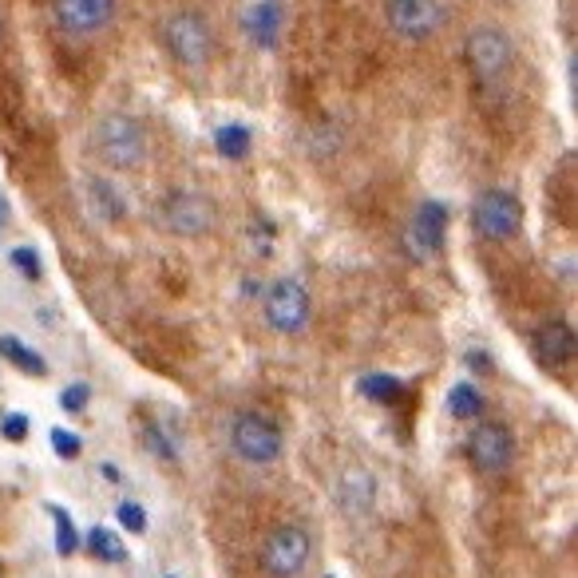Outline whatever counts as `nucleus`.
<instances>
[{
  "label": "nucleus",
  "mask_w": 578,
  "mask_h": 578,
  "mask_svg": "<svg viewBox=\"0 0 578 578\" xmlns=\"http://www.w3.org/2000/svg\"><path fill=\"white\" fill-rule=\"evenodd\" d=\"M96 154L104 163L119 167V171H131V167L143 163L147 154V131L139 119L124 116V111H111L96 124Z\"/></svg>",
  "instance_id": "f257e3e1"
},
{
  "label": "nucleus",
  "mask_w": 578,
  "mask_h": 578,
  "mask_svg": "<svg viewBox=\"0 0 578 578\" xmlns=\"http://www.w3.org/2000/svg\"><path fill=\"white\" fill-rule=\"evenodd\" d=\"M163 40L167 52L179 64H186V68H203L214 52V32L206 29V20L199 12H174V17H167Z\"/></svg>",
  "instance_id": "f03ea898"
},
{
  "label": "nucleus",
  "mask_w": 578,
  "mask_h": 578,
  "mask_svg": "<svg viewBox=\"0 0 578 578\" xmlns=\"http://www.w3.org/2000/svg\"><path fill=\"white\" fill-rule=\"evenodd\" d=\"M463 56H468V68L475 72V79L483 87H495L511 68V40L500 29H492V24H480V29L468 32Z\"/></svg>",
  "instance_id": "7ed1b4c3"
},
{
  "label": "nucleus",
  "mask_w": 578,
  "mask_h": 578,
  "mask_svg": "<svg viewBox=\"0 0 578 578\" xmlns=\"http://www.w3.org/2000/svg\"><path fill=\"white\" fill-rule=\"evenodd\" d=\"M472 222H475V231H480V238L488 242H507L520 234L523 226V206L520 199L511 191H488L475 199L472 206Z\"/></svg>",
  "instance_id": "20e7f679"
},
{
  "label": "nucleus",
  "mask_w": 578,
  "mask_h": 578,
  "mask_svg": "<svg viewBox=\"0 0 578 578\" xmlns=\"http://www.w3.org/2000/svg\"><path fill=\"white\" fill-rule=\"evenodd\" d=\"M231 448L246 463H274L281 456V432L258 413H242L231 425Z\"/></svg>",
  "instance_id": "39448f33"
},
{
  "label": "nucleus",
  "mask_w": 578,
  "mask_h": 578,
  "mask_svg": "<svg viewBox=\"0 0 578 578\" xmlns=\"http://www.w3.org/2000/svg\"><path fill=\"white\" fill-rule=\"evenodd\" d=\"M266 321L286 338L301 333L309 325V289L298 278H278L266 289Z\"/></svg>",
  "instance_id": "423d86ee"
},
{
  "label": "nucleus",
  "mask_w": 578,
  "mask_h": 578,
  "mask_svg": "<svg viewBox=\"0 0 578 578\" xmlns=\"http://www.w3.org/2000/svg\"><path fill=\"white\" fill-rule=\"evenodd\" d=\"M159 218H163V226L171 234H183V238H199V234H206L214 226V203L206 199V194H194V191H174L167 194L163 211H159Z\"/></svg>",
  "instance_id": "0eeeda50"
},
{
  "label": "nucleus",
  "mask_w": 578,
  "mask_h": 578,
  "mask_svg": "<svg viewBox=\"0 0 578 578\" xmlns=\"http://www.w3.org/2000/svg\"><path fill=\"white\" fill-rule=\"evenodd\" d=\"M468 460H472L475 472L503 475L511 468V460H515V440H511V432L503 425L488 420V425H480L468 436Z\"/></svg>",
  "instance_id": "6e6552de"
},
{
  "label": "nucleus",
  "mask_w": 578,
  "mask_h": 578,
  "mask_svg": "<svg viewBox=\"0 0 578 578\" xmlns=\"http://www.w3.org/2000/svg\"><path fill=\"white\" fill-rule=\"evenodd\" d=\"M309 563V535L301 527H278L261 547V570L274 578H293Z\"/></svg>",
  "instance_id": "1a4fd4ad"
},
{
  "label": "nucleus",
  "mask_w": 578,
  "mask_h": 578,
  "mask_svg": "<svg viewBox=\"0 0 578 578\" xmlns=\"http://www.w3.org/2000/svg\"><path fill=\"white\" fill-rule=\"evenodd\" d=\"M385 12L393 32L405 40H428L443 24L440 0H388Z\"/></svg>",
  "instance_id": "9d476101"
},
{
  "label": "nucleus",
  "mask_w": 578,
  "mask_h": 578,
  "mask_svg": "<svg viewBox=\"0 0 578 578\" xmlns=\"http://www.w3.org/2000/svg\"><path fill=\"white\" fill-rule=\"evenodd\" d=\"M52 17L72 36H92L116 17V0H52Z\"/></svg>",
  "instance_id": "9b49d317"
},
{
  "label": "nucleus",
  "mask_w": 578,
  "mask_h": 578,
  "mask_svg": "<svg viewBox=\"0 0 578 578\" xmlns=\"http://www.w3.org/2000/svg\"><path fill=\"white\" fill-rule=\"evenodd\" d=\"M443 234H448V206L440 199H425L413 214L408 242L416 246V254H436L443 246Z\"/></svg>",
  "instance_id": "f8f14e48"
},
{
  "label": "nucleus",
  "mask_w": 578,
  "mask_h": 578,
  "mask_svg": "<svg viewBox=\"0 0 578 578\" xmlns=\"http://www.w3.org/2000/svg\"><path fill=\"white\" fill-rule=\"evenodd\" d=\"M286 29V4L281 0H254L250 9L242 12V32L258 44V49H274Z\"/></svg>",
  "instance_id": "ddd939ff"
},
{
  "label": "nucleus",
  "mask_w": 578,
  "mask_h": 578,
  "mask_svg": "<svg viewBox=\"0 0 578 578\" xmlns=\"http://www.w3.org/2000/svg\"><path fill=\"white\" fill-rule=\"evenodd\" d=\"M535 357L547 368H559L575 361V329L567 321H543L535 329Z\"/></svg>",
  "instance_id": "4468645a"
},
{
  "label": "nucleus",
  "mask_w": 578,
  "mask_h": 578,
  "mask_svg": "<svg viewBox=\"0 0 578 578\" xmlns=\"http://www.w3.org/2000/svg\"><path fill=\"white\" fill-rule=\"evenodd\" d=\"M0 357L9 361L12 368H20L24 376H44V373H49L44 357H40L32 345H24L20 338H0Z\"/></svg>",
  "instance_id": "2eb2a0df"
},
{
  "label": "nucleus",
  "mask_w": 578,
  "mask_h": 578,
  "mask_svg": "<svg viewBox=\"0 0 578 578\" xmlns=\"http://www.w3.org/2000/svg\"><path fill=\"white\" fill-rule=\"evenodd\" d=\"M87 191H92V203H96L99 218L119 222V218H124V214H127L124 194H119L116 186L107 183V179H87Z\"/></svg>",
  "instance_id": "dca6fc26"
},
{
  "label": "nucleus",
  "mask_w": 578,
  "mask_h": 578,
  "mask_svg": "<svg viewBox=\"0 0 578 578\" xmlns=\"http://www.w3.org/2000/svg\"><path fill=\"white\" fill-rule=\"evenodd\" d=\"M448 413H452L456 420H475V416L483 413L480 388H475L472 381H460V385H452V393H448Z\"/></svg>",
  "instance_id": "f3484780"
},
{
  "label": "nucleus",
  "mask_w": 578,
  "mask_h": 578,
  "mask_svg": "<svg viewBox=\"0 0 578 578\" xmlns=\"http://www.w3.org/2000/svg\"><path fill=\"white\" fill-rule=\"evenodd\" d=\"M214 151L222 154V159H246L250 154V131L242 124H226L214 131Z\"/></svg>",
  "instance_id": "a211bd4d"
},
{
  "label": "nucleus",
  "mask_w": 578,
  "mask_h": 578,
  "mask_svg": "<svg viewBox=\"0 0 578 578\" xmlns=\"http://www.w3.org/2000/svg\"><path fill=\"white\" fill-rule=\"evenodd\" d=\"M361 396H368V400H381V405H393V400H400V396H405V385H400L396 376H388V373H368V376H361Z\"/></svg>",
  "instance_id": "6ab92c4d"
},
{
  "label": "nucleus",
  "mask_w": 578,
  "mask_h": 578,
  "mask_svg": "<svg viewBox=\"0 0 578 578\" xmlns=\"http://www.w3.org/2000/svg\"><path fill=\"white\" fill-rule=\"evenodd\" d=\"M87 550H92L96 559H104V563H124L127 559L124 539H119V535H111L107 527H92V531H87Z\"/></svg>",
  "instance_id": "aec40b11"
},
{
  "label": "nucleus",
  "mask_w": 578,
  "mask_h": 578,
  "mask_svg": "<svg viewBox=\"0 0 578 578\" xmlns=\"http://www.w3.org/2000/svg\"><path fill=\"white\" fill-rule=\"evenodd\" d=\"M49 515H52V531H56V550L64 555V559H68V555H76V550H79L76 527H72L68 511L60 507V503H49Z\"/></svg>",
  "instance_id": "412c9836"
},
{
  "label": "nucleus",
  "mask_w": 578,
  "mask_h": 578,
  "mask_svg": "<svg viewBox=\"0 0 578 578\" xmlns=\"http://www.w3.org/2000/svg\"><path fill=\"white\" fill-rule=\"evenodd\" d=\"M345 507L349 511H365L368 503H373V475H365V472H353L345 480Z\"/></svg>",
  "instance_id": "4be33fe9"
},
{
  "label": "nucleus",
  "mask_w": 578,
  "mask_h": 578,
  "mask_svg": "<svg viewBox=\"0 0 578 578\" xmlns=\"http://www.w3.org/2000/svg\"><path fill=\"white\" fill-rule=\"evenodd\" d=\"M143 440H147V448H151V452L159 456V460H167V463L179 460V448H174L171 436H167L163 428H159V420H147V425H143Z\"/></svg>",
  "instance_id": "5701e85b"
},
{
  "label": "nucleus",
  "mask_w": 578,
  "mask_h": 578,
  "mask_svg": "<svg viewBox=\"0 0 578 578\" xmlns=\"http://www.w3.org/2000/svg\"><path fill=\"white\" fill-rule=\"evenodd\" d=\"M49 443H52V452H56L60 460H76L79 448H84V440H79L76 432H68V428H52Z\"/></svg>",
  "instance_id": "b1692460"
},
{
  "label": "nucleus",
  "mask_w": 578,
  "mask_h": 578,
  "mask_svg": "<svg viewBox=\"0 0 578 578\" xmlns=\"http://www.w3.org/2000/svg\"><path fill=\"white\" fill-rule=\"evenodd\" d=\"M12 270L24 274L29 281H40L44 266H40V254L32 250V246H17V250H12Z\"/></svg>",
  "instance_id": "393cba45"
},
{
  "label": "nucleus",
  "mask_w": 578,
  "mask_h": 578,
  "mask_svg": "<svg viewBox=\"0 0 578 578\" xmlns=\"http://www.w3.org/2000/svg\"><path fill=\"white\" fill-rule=\"evenodd\" d=\"M116 520H119V527L131 531V535H143V531H147V511L139 507V503H131V500L119 503V507H116Z\"/></svg>",
  "instance_id": "a878e982"
},
{
  "label": "nucleus",
  "mask_w": 578,
  "mask_h": 578,
  "mask_svg": "<svg viewBox=\"0 0 578 578\" xmlns=\"http://www.w3.org/2000/svg\"><path fill=\"white\" fill-rule=\"evenodd\" d=\"M29 432H32V425H29V416L24 413H9L4 420H0V436L12 440V443H24L29 440Z\"/></svg>",
  "instance_id": "bb28decb"
},
{
  "label": "nucleus",
  "mask_w": 578,
  "mask_h": 578,
  "mask_svg": "<svg viewBox=\"0 0 578 578\" xmlns=\"http://www.w3.org/2000/svg\"><path fill=\"white\" fill-rule=\"evenodd\" d=\"M87 400H92V388H87L84 381H76V385H68L64 393H60V405H64V413H84Z\"/></svg>",
  "instance_id": "cd10ccee"
},
{
  "label": "nucleus",
  "mask_w": 578,
  "mask_h": 578,
  "mask_svg": "<svg viewBox=\"0 0 578 578\" xmlns=\"http://www.w3.org/2000/svg\"><path fill=\"white\" fill-rule=\"evenodd\" d=\"M463 361H468V365H472L475 373H488V368H492V361H488V353H480V349H472V353H468V357H463Z\"/></svg>",
  "instance_id": "c85d7f7f"
},
{
  "label": "nucleus",
  "mask_w": 578,
  "mask_h": 578,
  "mask_svg": "<svg viewBox=\"0 0 578 578\" xmlns=\"http://www.w3.org/2000/svg\"><path fill=\"white\" fill-rule=\"evenodd\" d=\"M99 472H104V475H107V480H111V483H119V468H116V463H104V468H99Z\"/></svg>",
  "instance_id": "c756f323"
},
{
  "label": "nucleus",
  "mask_w": 578,
  "mask_h": 578,
  "mask_svg": "<svg viewBox=\"0 0 578 578\" xmlns=\"http://www.w3.org/2000/svg\"><path fill=\"white\" fill-rule=\"evenodd\" d=\"M0 222H4V203H0Z\"/></svg>",
  "instance_id": "7c9ffc66"
},
{
  "label": "nucleus",
  "mask_w": 578,
  "mask_h": 578,
  "mask_svg": "<svg viewBox=\"0 0 578 578\" xmlns=\"http://www.w3.org/2000/svg\"><path fill=\"white\" fill-rule=\"evenodd\" d=\"M167 578H179V575H167Z\"/></svg>",
  "instance_id": "2f4dec72"
},
{
  "label": "nucleus",
  "mask_w": 578,
  "mask_h": 578,
  "mask_svg": "<svg viewBox=\"0 0 578 578\" xmlns=\"http://www.w3.org/2000/svg\"><path fill=\"white\" fill-rule=\"evenodd\" d=\"M325 578H338V575H325Z\"/></svg>",
  "instance_id": "473e14b6"
}]
</instances>
